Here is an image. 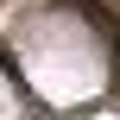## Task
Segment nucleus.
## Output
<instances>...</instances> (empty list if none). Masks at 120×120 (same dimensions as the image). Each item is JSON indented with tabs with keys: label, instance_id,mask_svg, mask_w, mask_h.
Listing matches in <instances>:
<instances>
[{
	"label": "nucleus",
	"instance_id": "obj_1",
	"mask_svg": "<svg viewBox=\"0 0 120 120\" xmlns=\"http://www.w3.org/2000/svg\"><path fill=\"white\" fill-rule=\"evenodd\" d=\"M114 51H120V38H114Z\"/></svg>",
	"mask_w": 120,
	"mask_h": 120
}]
</instances>
